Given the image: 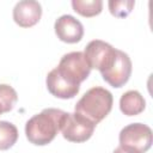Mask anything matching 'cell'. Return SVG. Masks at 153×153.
Instances as JSON below:
<instances>
[{
  "label": "cell",
  "mask_w": 153,
  "mask_h": 153,
  "mask_svg": "<svg viewBox=\"0 0 153 153\" xmlns=\"http://www.w3.org/2000/svg\"><path fill=\"white\" fill-rule=\"evenodd\" d=\"M57 38L65 43H76L84 36L82 24L71 14L59 17L54 24Z\"/></svg>",
  "instance_id": "ba28073f"
},
{
  "label": "cell",
  "mask_w": 153,
  "mask_h": 153,
  "mask_svg": "<svg viewBox=\"0 0 153 153\" xmlns=\"http://www.w3.org/2000/svg\"><path fill=\"white\" fill-rule=\"evenodd\" d=\"M96 124L84 116L76 112H66L62 116L60 130L62 136L71 142H85L87 141L93 131Z\"/></svg>",
  "instance_id": "5b68a950"
},
{
  "label": "cell",
  "mask_w": 153,
  "mask_h": 153,
  "mask_svg": "<svg viewBox=\"0 0 153 153\" xmlns=\"http://www.w3.org/2000/svg\"><path fill=\"white\" fill-rule=\"evenodd\" d=\"M65 111L60 109L48 108L39 114L33 115L25 124L26 139L36 146H45L50 143L60 131L61 120Z\"/></svg>",
  "instance_id": "6da1fadb"
},
{
  "label": "cell",
  "mask_w": 153,
  "mask_h": 153,
  "mask_svg": "<svg viewBox=\"0 0 153 153\" xmlns=\"http://www.w3.org/2000/svg\"><path fill=\"white\" fill-rule=\"evenodd\" d=\"M104 81H106L110 86L120 88L127 84L131 74V60L127 53L118 50L116 51V56L111 66L100 73Z\"/></svg>",
  "instance_id": "52a82bcc"
},
{
  "label": "cell",
  "mask_w": 153,
  "mask_h": 153,
  "mask_svg": "<svg viewBox=\"0 0 153 153\" xmlns=\"http://www.w3.org/2000/svg\"><path fill=\"white\" fill-rule=\"evenodd\" d=\"M109 6V11L112 16L117 17V18H123L127 17L131 10L135 6V1L133 0H120V1H115V0H110L108 2Z\"/></svg>",
  "instance_id": "9a60e30c"
},
{
  "label": "cell",
  "mask_w": 153,
  "mask_h": 153,
  "mask_svg": "<svg viewBox=\"0 0 153 153\" xmlns=\"http://www.w3.org/2000/svg\"><path fill=\"white\" fill-rule=\"evenodd\" d=\"M116 51L117 49H115L111 44L102 39H93L86 45L84 55L91 69L96 68L102 73L111 66L116 56Z\"/></svg>",
  "instance_id": "8992f818"
},
{
  "label": "cell",
  "mask_w": 153,
  "mask_h": 153,
  "mask_svg": "<svg viewBox=\"0 0 153 153\" xmlns=\"http://www.w3.org/2000/svg\"><path fill=\"white\" fill-rule=\"evenodd\" d=\"M120 147L128 153H146L153 142L152 129L143 123H130L120 131Z\"/></svg>",
  "instance_id": "3957f363"
},
{
  "label": "cell",
  "mask_w": 153,
  "mask_h": 153,
  "mask_svg": "<svg viewBox=\"0 0 153 153\" xmlns=\"http://www.w3.org/2000/svg\"><path fill=\"white\" fill-rule=\"evenodd\" d=\"M112 153H128V152H126V151H123V149H122L121 147H117V148H116V149H115V151H114Z\"/></svg>",
  "instance_id": "2e32d148"
},
{
  "label": "cell",
  "mask_w": 153,
  "mask_h": 153,
  "mask_svg": "<svg viewBox=\"0 0 153 153\" xmlns=\"http://www.w3.org/2000/svg\"><path fill=\"white\" fill-rule=\"evenodd\" d=\"M18 100V94L16 90L7 85L0 84V115L10 112Z\"/></svg>",
  "instance_id": "5bb4252c"
},
{
  "label": "cell",
  "mask_w": 153,
  "mask_h": 153,
  "mask_svg": "<svg viewBox=\"0 0 153 153\" xmlns=\"http://www.w3.org/2000/svg\"><path fill=\"white\" fill-rule=\"evenodd\" d=\"M146 108L145 98L136 90H129L121 96L120 110L127 116H136Z\"/></svg>",
  "instance_id": "8fae6325"
},
{
  "label": "cell",
  "mask_w": 153,
  "mask_h": 153,
  "mask_svg": "<svg viewBox=\"0 0 153 153\" xmlns=\"http://www.w3.org/2000/svg\"><path fill=\"white\" fill-rule=\"evenodd\" d=\"M45 84H47V88L48 91L56 98H61V99H71L73 97H75L79 91L80 87L78 86H73L72 84H69L67 80H65L57 72L56 69H51L45 79Z\"/></svg>",
  "instance_id": "30bf717a"
},
{
  "label": "cell",
  "mask_w": 153,
  "mask_h": 153,
  "mask_svg": "<svg viewBox=\"0 0 153 153\" xmlns=\"http://www.w3.org/2000/svg\"><path fill=\"white\" fill-rule=\"evenodd\" d=\"M42 17V6L38 1L23 0L16 4L13 8V20L22 27L36 25Z\"/></svg>",
  "instance_id": "9c48e42d"
},
{
  "label": "cell",
  "mask_w": 153,
  "mask_h": 153,
  "mask_svg": "<svg viewBox=\"0 0 153 153\" xmlns=\"http://www.w3.org/2000/svg\"><path fill=\"white\" fill-rule=\"evenodd\" d=\"M55 69L65 80L78 87H80V84L88 78L91 72V67L82 51H71L65 54Z\"/></svg>",
  "instance_id": "277c9868"
},
{
  "label": "cell",
  "mask_w": 153,
  "mask_h": 153,
  "mask_svg": "<svg viewBox=\"0 0 153 153\" xmlns=\"http://www.w3.org/2000/svg\"><path fill=\"white\" fill-rule=\"evenodd\" d=\"M18 140L17 127L7 121H0V151L11 148Z\"/></svg>",
  "instance_id": "4fadbf2b"
},
{
  "label": "cell",
  "mask_w": 153,
  "mask_h": 153,
  "mask_svg": "<svg viewBox=\"0 0 153 153\" xmlns=\"http://www.w3.org/2000/svg\"><path fill=\"white\" fill-rule=\"evenodd\" d=\"M114 97L104 87L94 86L86 91L75 104V112L84 116L96 126L103 121L112 109Z\"/></svg>",
  "instance_id": "7a4b0ae2"
},
{
  "label": "cell",
  "mask_w": 153,
  "mask_h": 153,
  "mask_svg": "<svg viewBox=\"0 0 153 153\" xmlns=\"http://www.w3.org/2000/svg\"><path fill=\"white\" fill-rule=\"evenodd\" d=\"M73 10L82 17H94L102 12L103 1L102 0H73L72 1Z\"/></svg>",
  "instance_id": "7c38bea8"
}]
</instances>
